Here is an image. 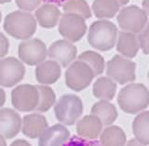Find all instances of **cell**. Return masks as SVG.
I'll return each mask as SVG.
<instances>
[{"mask_svg": "<svg viewBox=\"0 0 149 146\" xmlns=\"http://www.w3.org/2000/svg\"><path fill=\"white\" fill-rule=\"evenodd\" d=\"M120 109L128 114H137L149 105V90L143 84H130L118 96Z\"/></svg>", "mask_w": 149, "mask_h": 146, "instance_id": "1", "label": "cell"}, {"mask_svg": "<svg viewBox=\"0 0 149 146\" xmlns=\"http://www.w3.org/2000/svg\"><path fill=\"white\" fill-rule=\"evenodd\" d=\"M4 29L14 38L27 40L35 34L36 21L31 13L16 10L8 14L5 18Z\"/></svg>", "mask_w": 149, "mask_h": 146, "instance_id": "2", "label": "cell"}, {"mask_svg": "<svg viewBox=\"0 0 149 146\" xmlns=\"http://www.w3.org/2000/svg\"><path fill=\"white\" fill-rule=\"evenodd\" d=\"M118 38V29L113 22L101 20L93 22L88 34L90 45L98 50L107 51L114 48Z\"/></svg>", "mask_w": 149, "mask_h": 146, "instance_id": "3", "label": "cell"}, {"mask_svg": "<svg viewBox=\"0 0 149 146\" xmlns=\"http://www.w3.org/2000/svg\"><path fill=\"white\" fill-rule=\"evenodd\" d=\"M54 113L56 118L62 124L72 126L77 123L83 114L82 101L76 95L65 94L55 104Z\"/></svg>", "mask_w": 149, "mask_h": 146, "instance_id": "4", "label": "cell"}, {"mask_svg": "<svg viewBox=\"0 0 149 146\" xmlns=\"http://www.w3.org/2000/svg\"><path fill=\"white\" fill-rule=\"evenodd\" d=\"M95 74L88 65L77 60L73 63L65 73V83L66 86L74 91H81L90 86Z\"/></svg>", "mask_w": 149, "mask_h": 146, "instance_id": "5", "label": "cell"}, {"mask_svg": "<svg viewBox=\"0 0 149 146\" xmlns=\"http://www.w3.org/2000/svg\"><path fill=\"white\" fill-rule=\"evenodd\" d=\"M11 103L20 112L36 110L39 103V91L36 86L23 84L16 87L11 91Z\"/></svg>", "mask_w": 149, "mask_h": 146, "instance_id": "6", "label": "cell"}, {"mask_svg": "<svg viewBox=\"0 0 149 146\" xmlns=\"http://www.w3.org/2000/svg\"><path fill=\"white\" fill-rule=\"evenodd\" d=\"M135 68L136 64L133 62L116 55L107 63L106 73L108 77L121 85L135 80Z\"/></svg>", "mask_w": 149, "mask_h": 146, "instance_id": "7", "label": "cell"}, {"mask_svg": "<svg viewBox=\"0 0 149 146\" xmlns=\"http://www.w3.org/2000/svg\"><path fill=\"white\" fill-rule=\"evenodd\" d=\"M59 33L70 42H77L85 35L87 24L82 16L74 13H63L59 22Z\"/></svg>", "mask_w": 149, "mask_h": 146, "instance_id": "8", "label": "cell"}, {"mask_svg": "<svg viewBox=\"0 0 149 146\" xmlns=\"http://www.w3.org/2000/svg\"><path fill=\"white\" fill-rule=\"evenodd\" d=\"M118 22L122 30L136 34L143 30L147 22V14L137 6H129L121 9Z\"/></svg>", "mask_w": 149, "mask_h": 146, "instance_id": "9", "label": "cell"}, {"mask_svg": "<svg viewBox=\"0 0 149 146\" xmlns=\"http://www.w3.org/2000/svg\"><path fill=\"white\" fill-rule=\"evenodd\" d=\"M18 54L21 60L30 66L45 62L48 50L45 43L38 38L27 39L19 45Z\"/></svg>", "mask_w": 149, "mask_h": 146, "instance_id": "10", "label": "cell"}, {"mask_svg": "<svg viewBox=\"0 0 149 146\" xmlns=\"http://www.w3.org/2000/svg\"><path fill=\"white\" fill-rule=\"evenodd\" d=\"M25 67L23 63L14 57L0 60V86L11 88L20 83L24 77Z\"/></svg>", "mask_w": 149, "mask_h": 146, "instance_id": "11", "label": "cell"}, {"mask_svg": "<svg viewBox=\"0 0 149 146\" xmlns=\"http://www.w3.org/2000/svg\"><path fill=\"white\" fill-rule=\"evenodd\" d=\"M77 49L72 42L66 39L57 40L50 45L48 50V56L57 62L63 67H66L76 59Z\"/></svg>", "mask_w": 149, "mask_h": 146, "instance_id": "12", "label": "cell"}, {"mask_svg": "<svg viewBox=\"0 0 149 146\" xmlns=\"http://www.w3.org/2000/svg\"><path fill=\"white\" fill-rule=\"evenodd\" d=\"M22 118L16 111L9 108L0 110V134L5 139H12L22 129Z\"/></svg>", "mask_w": 149, "mask_h": 146, "instance_id": "13", "label": "cell"}, {"mask_svg": "<svg viewBox=\"0 0 149 146\" xmlns=\"http://www.w3.org/2000/svg\"><path fill=\"white\" fill-rule=\"evenodd\" d=\"M48 128L49 124L46 117L40 114L27 115L22 119V131L28 138H40Z\"/></svg>", "mask_w": 149, "mask_h": 146, "instance_id": "14", "label": "cell"}, {"mask_svg": "<svg viewBox=\"0 0 149 146\" xmlns=\"http://www.w3.org/2000/svg\"><path fill=\"white\" fill-rule=\"evenodd\" d=\"M102 127L104 124L99 117L94 115H88L77 122V133L79 137L96 140L102 132Z\"/></svg>", "mask_w": 149, "mask_h": 146, "instance_id": "15", "label": "cell"}, {"mask_svg": "<svg viewBox=\"0 0 149 146\" xmlns=\"http://www.w3.org/2000/svg\"><path fill=\"white\" fill-rule=\"evenodd\" d=\"M70 139V131L62 124L48 128L39 138L38 146H63Z\"/></svg>", "mask_w": 149, "mask_h": 146, "instance_id": "16", "label": "cell"}, {"mask_svg": "<svg viewBox=\"0 0 149 146\" xmlns=\"http://www.w3.org/2000/svg\"><path fill=\"white\" fill-rule=\"evenodd\" d=\"M62 74L61 65L55 60H49L39 63L36 68V78L42 85L54 84Z\"/></svg>", "mask_w": 149, "mask_h": 146, "instance_id": "17", "label": "cell"}, {"mask_svg": "<svg viewBox=\"0 0 149 146\" xmlns=\"http://www.w3.org/2000/svg\"><path fill=\"white\" fill-rule=\"evenodd\" d=\"M35 16L41 27L50 29L58 24L62 14L57 6L53 4L46 3L36 9Z\"/></svg>", "mask_w": 149, "mask_h": 146, "instance_id": "18", "label": "cell"}, {"mask_svg": "<svg viewBox=\"0 0 149 146\" xmlns=\"http://www.w3.org/2000/svg\"><path fill=\"white\" fill-rule=\"evenodd\" d=\"M140 48L139 41L134 34L129 32H120L116 44L118 52L127 58H134Z\"/></svg>", "mask_w": 149, "mask_h": 146, "instance_id": "19", "label": "cell"}, {"mask_svg": "<svg viewBox=\"0 0 149 146\" xmlns=\"http://www.w3.org/2000/svg\"><path fill=\"white\" fill-rule=\"evenodd\" d=\"M91 115L99 117L104 126H110L118 117V111L116 106L108 101L101 100L93 104L91 108Z\"/></svg>", "mask_w": 149, "mask_h": 146, "instance_id": "20", "label": "cell"}, {"mask_svg": "<svg viewBox=\"0 0 149 146\" xmlns=\"http://www.w3.org/2000/svg\"><path fill=\"white\" fill-rule=\"evenodd\" d=\"M116 84L110 77L102 76L98 78L93 85V95L104 101H111L115 97Z\"/></svg>", "mask_w": 149, "mask_h": 146, "instance_id": "21", "label": "cell"}, {"mask_svg": "<svg viewBox=\"0 0 149 146\" xmlns=\"http://www.w3.org/2000/svg\"><path fill=\"white\" fill-rule=\"evenodd\" d=\"M126 134L118 126H109L102 130L100 136V143L102 146H125Z\"/></svg>", "mask_w": 149, "mask_h": 146, "instance_id": "22", "label": "cell"}, {"mask_svg": "<svg viewBox=\"0 0 149 146\" xmlns=\"http://www.w3.org/2000/svg\"><path fill=\"white\" fill-rule=\"evenodd\" d=\"M132 131L135 139L149 145V111L143 112L135 117L132 122Z\"/></svg>", "mask_w": 149, "mask_h": 146, "instance_id": "23", "label": "cell"}, {"mask_svg": "<svg viewBox=\"0 0 149 146\" xmlns=\"http://www.w3.org/2000/svg\"><path fill=\"white\" fill-rule=\"evenodd\" d=\"M119 6L118 0H94L92 10L97 18L110 19L119 10Z\"/></svg>", "mask_w": 149, "mask_h": 146, "instance_id": "24", "label": "cell"}, {"mask_svg": "<svg viewBox=\"0 0 149 146\" xmlns=\"http://www.w3.org/2000/svg\"><path fill=\"white\" fill-rule=\"evenodd\" d=\"M78 60L86 63L92 69L95 76L102 74L104 71V60L99 53L95 52V51L87 50L85 52H82L78 56Z\"/></svg>", "mask_w": 149, "mask_h": 146, "instance_id": "25", "label": "cell"}, {"mask_svg": "<svg viewBox=\"0 0 149 146\" xmlns=\"http://www.w3.org/2000/svg\"><path fill=\"white\" fill-rule=\"evenodd\" d=\"M36 87L39 91V103L36 111L45 113L49 111L55 103L56 94L52 88L46 85H39Z\"/></svg>", "mask_w": 149, "mask_h": 146, "instance_id": "26", "label": "cell"}, {"mask_svg": "<svg viewBox=\"0 0 149 146\" xmlns=\"http://www.w3.org/2000/svg\"><path fill=\"white\" fill-rule=\"evenodd\" d=\"M64 13H74L82 16L84 19L91 17V11L85 0H69L63 6Z\"/></svg>", "mask_w": 149, "mask_h": 146, "instance_id": "27", "label": "cell"}, {"mask_svg": "<svg viewBox=\"0 0 149 146\" xmlns=\"http://www.w3.org/2000/svg\"><path fill=\"white\" fill-rule=\"evenodd\" d=\"M63 146H102L99 140H88L79 136H73Z\"/></svg>", "mask_w": 149, "mask_h": 146, "instance_id": "28", "label": "cell"}, {"mask_svg": "<svg viewBox=\"0 0 149 146\" xmlns=\"http://www.w3.org/2000/svg\"><path fill=\"white\" fill-rule=\"evenodd\" d=\"M18 8L24 11H33L39 7L41 0H15Z\"/></svg>", "mask_w": 149, "mask_h": 146, "instance_id": "29", "label": "cell"}, {"mask_svg": "<svg viewBox=\"0 0 149 146\" xmlns=\"http://www.w3.org/2000/svg\"><path fill=\"white\" fill-rule=\"evenodd\" d=\"M140 48L142 49L144 54L149 55V24L146 27L138 37Z\"/></svg>", "mask_w": 149, "mask_h": 146, "instance_id": "30", "label": "cell"}, {"mask_svg": "<svg viewBox=\"0 0 149 146\" xmlns=\"http://www.w3.org/2000/svg\"><path fill=\"white\" fill-rule=\"evenodd\" d=\"M9 42L6 35L0 33V59L4 58L8 53Z\"/></svg>", "mask_w": 149, "mask_h": 146, "instance_id": "31", "label": "cell"}, {"mask_svg": "<svg viewBox=\"0 0 149 146\" xmlns=\"http://www.w3.org/2000/svg\"><path fill=\"white\" fill-rule=\"evenodd\" d=\"M46 3H49V4H53L55 6H59V7H63V5L66 3L69 0H43Z\"/></svg>", "mask_w": 149, "mask_h": 146, "instance_id": "32", "label": "cell"}, {"mask_svg": "<svg viewBox=\"0 0 149 146\" xmlns=\"http://www.w3.org/2000/svg\"><path fill=\"white\" fill-rule=\"evenodd\" d=\"M9 146H32L27 140H17L15 142H13Z\"/></svg>", "mask_w": 149, "mask_h": 146, "instance_id": "33", "label": "cell"}, {"mask_svg": "<svg viewBox=\"0 0 149 146\" xmlns=\"http://www.w3.org/2000/svg\"><path fill=\"white\" fill-rule=\"evenodd\" d=\"M126 146H146V145L142 143H140L139 140H136V139H132L127 143Z\"/></svg>", "mask_w": 149, "mask_h": 146, "instance_id": "34", "label": "cell"}, {"mask_svg": "<svg viewBox=\"0 0 149 146\" xmlns=\"http://www.w3.org/2000/svg\"><path fill=\"white\" fill-rule=\"evenodd\" d=\"M5 102H6V93H5L4 89L0 88V108L4 106Z\"/></svg>", "mask_w": 149, "mask_h": 146, "instance_id": "35", "label": "cell"}, {"mask_svg": "<svg viewBox=\"0 0 149 146\" xmlns=\"http://www.w3.org/2000/svg\"><path fill=\"white\" fill-rule=\"evenodd\" d=\"M143 10L149 15V0H143Z\"/></svg>", "mask_w": 149, "mask_h": 146, "instance_id": "36", "label": "cell"}, {"mask_svg": "<svg viewBox=\"0 0 149 146\" xmlns=\"http://www.w3.org/2000/svg\"><path fill=\"white\" fill-rule=\"evenodd\" d=\"M0 146H7L6 140H5V138L1 134H0Z\"/></svg>", "mask_w": 149, "mask_h": 146, "instance_id": "37", "label": "cell"}, {"mask_svg": "<svg viewBox=\"0 0 149 146\" xmlns=\"http://www.w3.org/2000/svg\"><path fill=\"white\" fill-rule=\"evenodd\" d=\"M129 1L130 0H118L119 4H121V5H126L127 3H129Z\"/></svg>", "mask_w": 149, "mask_h": 146, "instance_id": "38", "label": "cell"}, {"mask_svg": "<svg viewBox=\"0 0 149 146\" xmlns=\"http://www.w3.org/2000/svg\"><path fill=\"white\" fill-rule=\"evenodd\" d=\"M11 0H0V4H6V3H9Z\"/></svg>", "mask_w": 149, "mask_h": 146, "instance_id": "39", "label": "cell"}, {"mask_svg": "<svg viewBox=\"0 0 149 146\" xmlns=\"http://www.w3.org/2000/svg\"><path fill=\"white\" fill-rule=\"evenodd\" d=\"M1 20H2V12L0 10V22H1Z\"/></svg>", "mask_w": 149, "mask_h": 146, "instance_id": "40", "label": "cell"}, {"mask_svg": "<svg viewBox=\"0 0 149 146\" xmlns=\"http://www.w3.org/2000/svg\"><path fill=\"white\" fill-rule=\"evenodd\" d=\"M148 79H149V72H148Z\"/></svg>", "mask_w": 149, "mask_h": 146, "instance_id": "41", "label": "cell"}]
</instances>
